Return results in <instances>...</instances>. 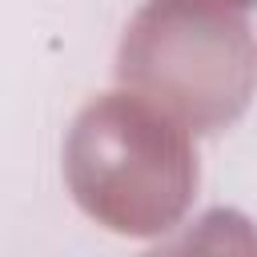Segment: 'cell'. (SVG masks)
Returning a JSON list of instances; mask_svg holds the SVG:
<instances>
[{"mask_svg": "<svg viewBox=\"0 0 257 257\" xmlns=\"http://www.w3.org/2000/svg\"><path fill=\"white\" fill-rule=\"evenodd\" d=\"M76 201L116 233L169 229L197 185V157L177 124L137 96L88 104L68 141Z\"/></svg>", "mask_w": 257, "mask_h": 257, "instance_id": "1", "label": "cell"}, {"mask_svg": "<svg viewBox=\"0 0 257 257\" xmlns=\"http://www.w3.org/2000/svg\"><path fill=\"white\" fill-rule=\"evenodd\" d=\"M120 76L165 96L197 128L233 120L257 80V48L241 20L189 0H161L137 16L120 48Z\"/></svg>", "mask_w": 257, "mask_h": 257, "instance_id": "2", "label": "cell"}, {"mask_svg": "<svg viewBox=\"0 0 257 257\" xmlns=\"http://www.w3.org/2000/svg\"><path fill=\"white\" fill-rule=\"evenodd\" d=\"M141 257H257V233L241 213L213 209L189 233Z\"/></svg>", "mask_w": 257, "mask_h": 257, "instance_id": "3", "label": "cell"}, {"mask_svg": "<svg viewBox=\"0 0 257 257\" xmlns=\"http://www.w3.org/2000/svg\"><path fill=\"white\" fill-rule=\"evenodd\" d=\"M221 4H257V0H221Z\"/></svg>", "mask_w": 257, "mask_h": 257, "instance_id": "4", "label": "cell"}]
</instances>
